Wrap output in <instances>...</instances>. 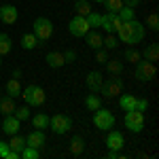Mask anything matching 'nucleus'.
Wrapping results in <instances>:
<instances>
[{"instance_id": "79ce46f5", "label": "nucleus", "mask_w": 159, "mask_h": 159, "mask_svg": "<svg viewBox=\"0 0 159 159\" xmlns=\"http://www.w3.org/2000/svg\"><path fill=\"white\" fill-rule=\"evenodd\" d=\"M140 2H142V0H123V4H125V7H132V9H136Z\"/></svg>"}, {"instance_id": "a19ab883", "label": "nucleus", "mask_w": 159, "mask_h": 159, "mask_svg": "<svg viewBox=\"0 0 159 159\" xmlns=\"http://www.w3.org/2000/svg\"><path fill=\"white\" fill-rule=\"evenodd\" d=\"M11 148H9V142H0V159L7 157V153H9Z\"/></svg>"}, {"instance_id": "7c9ffc66", "label": "nucleus", "mask_w": 159, "mask_h": 159, "mask_svg": "<svg viewBox=\"0 0 159 159\" xmlns=\"http://www.w3.org/2000/svg\"><path fill=\"white\" fill-rule=\"evenodd\" d=\"M19 157L21 159H38L40 157V148H34V147H28V144H25V147L21 148V153H19Z\"/></svg>"}, {"instance_id": "1a4fd4ad", "label": "nucleus", "mask_w": 159, "mask_h": 159, "mask_svg": "<svg viewBox=\"0 0 159 159\" xmlns=\"http://www.w3.org/2000/svg\"><path fill=\"white\" fill-rule=\"evenodd\" d=\"M68 32L76 38H85V34L89 32V24H87L85 17H81V15H74L72 19H70V24H68Z\"/></svg>"}, {"instance_id": "2eb2a0df", "label": "nucleus", "mask_w": 159, "mask_h": 159, "mask_svg": "<svg viewBox=\"0 0 159 159\" xmlns=\"http://www.w3.org/2000/svg\"><path fill=\"white\" fill-rule=\"evenodd\" d=\"M102 83H104V79H102V74H100L98 70H93V72L87 74V89H89V91L98 93L100 89H102Z\"/></svg>"}, {"instance_id": "412c9836", "label": "nucleus", "mask_w": 159, "mask_h": 159, "mask_svg": "<svg viewBox=\"0 0 159 159\" xmlns=\"http://www.w3.org/2000/svg\"><path fill=\"white\" fill-rule=\"evenodd\" d=\"M100 106H102V98H100L98 93H93V91H91V93H87V96H85V108L87 110H91V112H93V110H98Z\"/></svg>"}, {"instance_id": "20e7f679", "label": "nucleus", "mask_w": 159, "mask_h": 159, "mask_svg": "<svg viewBox=\"0 0 159 159\" xmlns=\"http://www.w3.org/2000/svg\"><path fill=\"white\" fill-rule=\"evenodd\" d=\"M115 115L110 112L108 108H102L100 106L98 110H93V125L98 127L100 132H108V129H112L115 127Z\"/></svg>"}, {"instance_id": "72a5a7b5", "label": "nucleus", "mask_w": 159, "mask_h": 159, "mask_svg": "<svg viewBox=\"0 0 159 159\" xmlns=\"http://www.w3.org/2000/svg\"><path fill=\"white\" fill-rule=\"evenodd\" d=\"M147 25H148V30H153V32L159 30V15H157V11H151L147 15Z\"/></svg>"}, {"instance_id": "58836bf2", "label": "nucleus", "mask_w": 159, "mask_h": 159, "mask_svg": "<svg viewBox=\"0 0 159 159\" xmlns=\"http://www.w3.org/2000/svg\"><path fill=\"white\" fill-rule=\"evenodd\" d=\"M64 60H66V64H72V61H76V51H74V49L64 51Z\"/></svg>"}, {"instance_id": "f704fd0d", "label": "nucleus", "mask_w": 159, "mask_h": 159, "mask_svg": "<svg viewBox=\"0 0 159 159\" xmlns=\"http://www.w3.org/2000/svg\"><path fill=\"white\" fill-rule=\"evenodd\" d=\"M104 4L108 13H119V9L123 7V0H104Z\"/></svg>"}, {"instance_id": "de8ad7c7", "label": "nucleus", "mask_w": 159, "mask_h": 159, "mask_svg": "<svg viewBox=\"0 0 159 159\" xmlns=\"http://www.w3.org/2000/svg\"><path fill=\"white\" fill-rule=\"evenodd\" d=\"M0 98H2V91H0Z\"/></svg>"}, {"instance_id": "cd10ccee", "label": "nucleus", "mask_w": 159, "mask_h": 159, "mask_svg": "<svg viewBox=\"0 0 159 159\" xmlns=\"http://www.w3.org/2000/svg\"><path fill=\"white\" fill-rule=\"evenodd\" d=\"M25 144H28L24 136H17V134H13L11 140H9V148H11V151H17V153H21V148H24Z\"/></svg>"}, {"instance_id": "aec40b11", "label": "nucleus", "mask_w": 159, "mask_h": 159, "mask_svg": "<svg viewBox=\"0 0 159 159\" xmlns=\"http://www.w3.org/2000/svg\"><path fill=\"white\" fill-rule=\"evenodd\" d=\"M49 115H45V112H36L34 117H32V125H34V129H47L49 127Z\"/></svg>"}, {"instance_id": "37998d69", "label": "nucleus", "mask_w": 159, "mask_h": 159, "mask_svg": "<svg viewBox=\"0 0 159 159\" xmlns=\"http://www.w3.org/2000/svg\"><path fill=\"white\" fill-rule=\"evenodd\" d=\"M106 159H119V151H108Z\"/></svg>"}, {"instance_id": "f3484780", "label": "nucleus", "mask_w": 159, "mask_h": 159, "mask_svg": "<svg viewBox=\"0 0 159 159\" xmlns=\"http://www.w3.org/2000/svg\"><path fill=\"white\" fill-rule=\"evenodd\" d=\"M136 96L134 93H119V108L123 112H127V110H134L136 108Z\"/></svg>"}, {"instance_id": "a18cd8bd", "label": "nucleus", "mask_w": 159, "mask_h": 159, "mask_svg": "<svg viewBox=\"0 0 159 159\" xmlns=\"http://www.w3.org/2000/svg\"><path fill=\"white\" fill-rule=\"evenodd\" d=\"M0 66H2V55H0Z\"/></svg>"}, {"instance_id": "f03ea898", "label": "nucleus", "mask_w": 159, "mask_h": 159, "mask_svg": "<svg viewBox=\"0 0 159 159\" xmlns=\"http://www.w3.org/2000/svg\"><path fill=\"white\" fill-rule=\"evenodd\" d=\"M21 96H24L25 104L32 106V108H40V106H45V102H47L45 89L38 87V85H28L25 89H21Z\"/></svg>"}, {"instance_id": "4c0bfd02", "label": "nucleus", "mask_w": 159, "mask_h": 159, "mask_svg": "<svg viewBox=\"0 0 159 159\" xmlns=\"http://www.w3.org/2000/svg\"><path fill=\"white\" fill-rule=\"evenodd\" d=\"M147 108H148V100L147 98H138V100H136V110L147 112Z\"/></svg>"}, {"instance_id": "473e14b6", "label": "nucleus", "mask_w": 159, "mask_h": 159, "mask_svg": "<svg viewBox=\"0 0 159 159\" xmlns=\"http://www.w3.org/2000/svg\"><path fill=\"white\" fill-rule=\"evenodd\" d=\"M13 49V43L7 34H0V55H9Z\"/></svg>"}, {"instance_id": "a211bd4d", "label": "nucleus", "mask_w": 159, "mask_h": 159, "mask_svg": "<svg viewBox=\"0 0 159 159\" xmlns=\"http://www.w3.org/2000/svg\"><path fill=\"white\" fill-rule=\"evenodd\" d=\"M15 108H17V106H15V98H11V96H7V98L2 96V98H0V112H2L4 117H7V115H13Z\"/></svg>"}, {"instance_id": "6ab92c4d", "label": "nucleus", "mask_w": 159, "mask_h": 159, "mask_svg": "<svg viewBox=\"0 0 159 159\" xmlns=\"http://www.w3.org/2000/svg\"><path fill=\"white\" fill-rule=\"evenodd\" d=\"M83 151H85V140L81 136H72V140H70V155L79 157V155H83Z\"/></svg>"}, {"instance_id": "2f4dec72", "label": "nucleus", "mask_w": 159, "mask_h": 159, "mask_svg": "<svg viewBox=\"0 0 159 159\" xmlns=\"http://www.w3.org/2000/svg\"><path fill=\"white\" fill-rule=\"evenodd\" d=\"M117 15H119V19H121V21H129V19H136V9H132V7H125V4H123Z\"/></svg>"}, {"instance_id": "4468645a", "label": "nucleus", "mask_w": 159, "mask_h": 159, "mask_svg": "<svg viewBox=\"0 0 159 159\" xmlns=\"http://www.w3.org/2000/svg\"><path fill=\"white\" fill-rule=\"evenodd\" d=\"M25 142H28V147L43 148L45 144H47V136H45V132H43V129H34L32 134H28V138H25Z\"/></svg>"}, {"instance_id": "393cba45", "label": "nucleus", "mask_w": 159, "mask_h": 159, "mask_svg": "<svg viewBox=\"0 0 159 159\" xmlns=\"http://www.w3.org/2000/svg\"><path fill=\"white\" fill-rule=\"evenodd\" d=\"M7 96H11V98H19L21 96L19 79H9V83H7Z\"/></svg>"}, {"instance_id": "c756f323", "label": "nucleus", "mask_w": 159, "mask_h": 159, "mask_svg": "<svg viewBox=\"0 0 159 159\" xmlns=\"http://www.w3.org/2000/svg\"><path fill=\"white\" fill-rule=\"evenodd\" d=\"M106 70H108L110 74H121L123 72V61L121 60H106Z\"/></svg>"}, {"instance_id": "9b49d317", "label": "nucleus", "mask_w": 159, "mask_h": 159, "mask_svg": "<svg viewBox=\"0 0 159 159\" xmlns=\"http://www.w3.org/2000/svg\"><path fill=\"white\" fill-rule=\"evenodd\" d=\"M17 17H19V11H17V7H13V4H2L0 7V21L7 25H11L17 21Z\"/></svg>"}, {"instance_id": "c85d7f7f", "label": "nucleus", "mask_w": 159, "mask_h": 159, "mask_svg": "<svg viewBox=\"0 0 159 159\" xmlns=\"http://www.w3.org/2000/svg\"><path fill=\"white\" fill-rule=\"evenodd\" d=\"M102 47H106L108 51H115L117 47H119V38H117V34L110 32L106 38H102Z\"/></svg>"}, {"instance_id": "b1692460", "label": "nucleus", "mask_w": 159, "mask_h": 159, "mask_svg": "<svg viewBox=\"0 0 159 159\" xmlns=\"http://www.w3.org/2000/svg\"><path fill=\"white\" fill-rule=\"evenodd\" d=\"M85 38H87V47H89V49H93V51L102 49V36H100L96 30H93V32H87Z\"/></svg>"}, {"instance_id": "c03bdc74", "label": "nucleus", "mask_w": 159, "mask_h": 159, "mask_svg": "<svg viewBox=\"0 0 159 159\" xmlns=\"http://www.w3.org/2000/svg\"><path fill=\"white\" fill-rule=\"evenodd\" d=\"M21 76H24V74H21L19 68H17V70H13V79H21Z\"/></svg>"}, {"instance_id": "dca6fc26", "label": "nucleus", "mask_w": 159, "mask_h": 159, "mask_svg": "<svg viewBox=\"0 0 159 159\" xmlns=\"http://www.w3.org/2000/svg\"><path fill=\"white\" fill-rule=\"evenodd\" d=\"M45 61H47L49 68H61V66L66 64L64 53H60V51H49V53L45 55Z\"/></svg>"}, {"instance_id": "0eeeda50", "label": "nucleus", "mask_w": 159, "mask_h": 159, "mask_svg": "<svg viewBox=\"0 0 159 159\" xmlns=\"http://www.w3.org/2000/svg\"><path fill=\"white\" fill-rule=\"evenodd\" d=\"M49 129L53 132V134H57V136L68 134V132L72 129V119H70L68 115L57 112V115H53V117L49 119Z\"/></svg>"}, {"instance_id": "49530a36", "label": "nucleus", "mask_w": 159, "mask_h": 159, "mask_svg": "<svg viewBox=\"0 0 159 159\" xmlns=\"http://www.w3.org/2000/svg\"><path fill=\"white\" fill-rule=\"evenodd\" d=\"M96 2H104V0H96Z\"/></svg>"}, {"instance_id": "ea45409f", "label": "nucleus", "mask_w": 159, "mask_h": 159, "mask_svg": "<svg viewBox=\"0 0 159 159\" xmlns=\"http://www.w3.org/2000/svg\"><path fill=\"white\" fill-rule=\"evenodd\" d=\"M106 60H108V53L102 49H96V61H100V64H106Z\"/></svg>"}, {"instance_id": "6e6552de", "label": "nucleus", "mask_w": 159, "mask_h": 159, "mask_svg": "<svg viewBox=\"0 0 159 159\" xmlns=\"http://www.w3.org/2000/svg\"><path fill=\"white\" fill-rule=\"evenodd\" d=\"M136 79L140 83H147V81H153L155 74H157V66L148 60H138L136 61Z\"/></svg>"}, {"instance_id": "423d86ee", "label": "nucleus", "mask_w": 159, "mask_h": 159, "mask_svg": "<svg viewBox=\"0 0 159 159\" xmlns=\"http://www.w3.org/2000/svg\"><path fill=\"white\" fill-rule=\"evenodd\" d=\"M32 34H34L40 43L49 40L51 34H53V24H51V19H47V17H36L34 24H32Z\"/></svg>"}, {"instance_id": "7ed1b4c3", "label": "nucleus", "mask_w": 159, "mask_h": 159, "mask_svg": "<svg viewBox=\"0 0 159 159\" xmlns=\"http://www.w3.org/2000/svg\"><path fill=\"white\" fill-rule=\"evenodd\" d=\"M123 87H125V83H123V79L119 76V74H110V79L108 81H104L102 83V96L106 100H112V98H117L119 93H123Z\"/></svg>"}, {"instance_id": "f257e3e1", "label": "nucleus", "mask_w": 159, "mask_h": 159, "mask_svg": "<svg viewBox=\"0 0 159 159\" xmlns=\"http://www.w3.org/2000/svg\"><path fill=\"white\" fill-rule=\"evenodd\" d=\"M144 32H147L144 25L138 19H129V21H121L117 30V38H119V43H125L127 47H134L144 38Z\"/></svg>"}, {"instance_id": "f8f14e48", "label": "nucleus", "mask_w": 159, "mask_h": 159, "mask_svg": "<svg viewBox=\"0 0 159 159\" xmlns=\"http://www.w3.org/2000/svg\"><path fill=\"white\" fill-rule=\"evenodd\" d=\"M119 25H121V19H119L117 13H106V15H102V28H104L108 34L110 32H117Z\"/></svg>"}, {"instance_id": "9d476101", "label": "nucleus", "mask_w": 159, "mask_h": 159, "mask_svg": "<svg viewBox=\"0 0 159 159\" xmlns=\"http://www.w3.org/2000/svg\"><path fill=\"white\" fill-rule=\"evenodd\" d=\"M106 147H108V151H121V148L125 147V138H123L121 132H117V129H108Z\"/></svg>"}, {"instance_id": "bb28decb", "label": "nucleus", "mask_w": 159, "mask_h": 159, "mask_svg": "<svg viewBox=\"0 0 159 159\" xmlns=\"http://www.w3.org/2000/svg\"><path fill=\"white\" fill-rule=\"evenodd\" d=\"M85 19H87V24H89V30H98V28H102V13L91 11Z\"/></svg>"}, {"instance_id": "a878e982", "label": "nucleus", "mask_w": 159, "mask_h": 159, "mask_svg": "<svg viewBox=\"0 0 159 159\" xmlns=\"http://www.w3.org/2000/svg\"><path fill=\"white\" fill-rule=\"evenodd\" d=\"M144 60H148V61H153V64H157V60H159V45L157 43H151L147 49H144Z\"/></svg>"}, {"instance_id": "4be33fe9", "label": "nucleus", "mask_w": 159, "mask_h": 159, "mask_svg": "<svg viewBox=\"0 0 159 159\" xmlns=\"http://www.w3.org/2000/svg\"><path fill=\"white\" fill-rule=\"evenodd\" d=\"M40 45H43V43H40L32 32H30V34H24V38H21V47H24L25 51H32V49H36V47H40Z\"/></svg>"}, {"instance_id": "e433bc0d", "label": "nucleus", "mask_w": 159, "mask_h": 159, "mask_svg": "<svg viewBox=\"0 0 159 159\" xmlns=\"http://www.w3.org/2000/svg\"><path fill=\"white\" fill-rule=\"evenodd\" d=\"M13 115H15L19 121H28V119H30V108H28V106H25V108H15Z\"/></svg>"}, {"instance_id": "5701e85b", "label": "nucleus", "mask_w": 159, "mask_h": 159, "mask_svg": "<svg viewBox=\"0 0 159 159\" xmlns=\"http://www.w3.org/2000/svg\"><path fill=\"white\" fill-rule=\"evenodd\" d=\"M91 11H93V9H91L89 0H76V2H74V15H81V17H87V15H89Z\"/></svg>"}, {"instance_id": "ddd939ff", "label": "nucleus", "mask_w": 159, "mask_h": 159, "mask_svg": "<svg viewBox=\"0 0 159 159\" xmlns=\"http://www.w3.org/2000/svg\"><path fill=\"white\" fill-rule=\"evenodd\" d=\"M19 127H21V121H19L15 115H7V117H4V121H2V132H4L7 136L17 134Z\"/></svg>"}, {"instance_id": "39448f33", "label": "nucleus", "mask_w": 159, "mask_h": 159, "mask_svg": "<svg viewBox=\"0 0 159 159\" xmlns=\"http://www.w3.org/2000/svg\"><path fill=\"white\" fill-rule=\"evenodd\" d=\"M123 125L132 132V134H140L144 129V112L140 110H127L125 117H123Z\"/></svg>"}, {"instance_id": "c9c22d12", "label": "nucleus", "mask_w": 159, "mask_h": 159, "mask_svg": "<svg viewBox=\"0 0 159 159\" xmlns=\"http://www.w3.org/2000/svg\"><path fill=\"white\" fill-rule=\"evenodd\" d=\"M123 57H125V61H127V64H136V61L140 60V53H138L136 49H132V47H129V49L123 53Z\"/></svg>"}]
</instances>
